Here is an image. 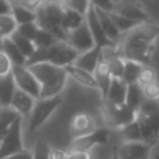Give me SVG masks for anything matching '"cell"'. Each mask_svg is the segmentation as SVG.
Segmentation results:
<instances>
[{
    "label": "cell",
    "mask_w": 159,
    "mask_h": 159,
    "mask_svg": "<svg viewBox=\"0 0 159 159\" xmlns=\"http://www.w3.org/2000/svg\"><path fill=\"white\" fill-rule=\"evenodd\" d=\"M158 37V24L153 21L139 24L135 29L124 35L118 52L124 60H130L139 62L144 66H149Z\"/></svg>",
    "instance_id": "6da1fadb"
},
{
    "label": "cell",
    "mask_w": 159,
    "mask_h": 159,
    "mask_svg": "<svg viewBox=\"0 0 159 159\" xmlns=\"http://www.w3.org/2000/svg\"><path fill=\"white\" fill-rule=\"evenodd\" d=\"M29 68L32 71L41 84L40 98L60 96L68 77L65 67H58L50 62H37L30 65Z\"/></svg>",
    "instance_id": "7a4b0ae2"
},
{
    "label": "cell",
    "mask_w": 159,
    "mask_h": 159,
    "mask_svg": "<svg viewBox=\"0 0 159 159\" xmlns=\"http://www.w3.org/2000/svg\"><path fill=\"white\" fill-rule=\"evenodd\" d=\"M62 1L42 0L36 10V22L41 29L50 31L57 40L67 41V32L62 29V19L65 14Z\"/></svg>",
    "instance_id": "3957f363"
},
{
    "label": "cell",
    "mask_w": 159,
    "mask_h": 159,
    "mask_svg": "<svg viewBox=\"0 0 159 159\" xmlns=\"http://www.w3.org/2000/svg\"><path fill=\"white\" fill-rule=\"evenodd\" d=\"M78 56L80 53L67 41H57L47 48H37L26 66L37 62H50L58 67H66L75 63Z\"/></svg>",
    "instance_id": "277c9868"
},
{
    "label": "cell",
    "mask_w": 159,
    "mask_h": 159,
    "mask_svg": "<svg viewBox=\"0 0 159 159\" xmlns=\"http://www.w3.org/2000/svg\"><path fill=\"white\" fill-rule=\"evenodd\" d=\"M137 113L143 140L153 147L159 139V106L155 101L145 99Z\"/></svg>",
    "instance_id": "5b68a950"
},
{
    "label": "cell",
    "mask_w": 159,
    "mask_h": 159,
    "mask_svg": "<svg viewBox=\"0 0 159 159\" xmlns=\"http://www.w3.org/2000/svg\"><path fill=\"white\" fill-rule=\"evenodd\" d=\"M102 113H103V118L107 122V124L114 128H119V129L134 122L138 116V113L130 109L127 104H114V103L108 102L107 99H103Z\"/></svg>",
    "instance_id": "8992f818"
},
{
    "label": "cell",
    "mask_w": 159,
    "mask_h": 159,
    "mask_svg": "<svg viewBox=\"0 0 159 159\" xmlns=\"http://www.w3.org/2000/svg\"><path fill=\"white\" fill-rule=\"evenodd\" d=\"M62 98L61 96L48 97V98H39L36 99L35 107L29 118V128L30 130L39 129L58 108L61 104Z\"/></svg>",
    "instance_id": "52a82bcc"
},
{
    "label": "cell",
    "mask_w": 159,
    "mask_h": 159,
    "mask_svg": "<svg viewBox=\"0 0 159 159\" xmlns=\"http://www.w3.org/2000/svg\"><path fill=\"white\" fill-rule=\"evenodd\" d=\"M21 116H19L12 124L10 125L9 130L4 135L0 142V159H4L9 155L19 153L24 150L22 143V127H21Z\"/></svg>",
    "instance_id": "ba28073f"
},
{
    "label": "cell",
    "mask_w": 159,
    "mask_h": 159,
    "mask_svg": "<svg viewBox=\"0 0 159 159\" xmlns=\"http://www.w3.org/2000/svg\"><path fill=\"white\" fill-rule=\"evenodd\" d=\"M11 73L17 89L26 92L36 99L41 97V84L29 66H14Z\"/></svg>",
    "instance_id": "9c48e42d"
},
{
    "label": "cell",
    "mask_w": 159,
    "mask_h": 159,
    "mask_svg": "<svg viewBox=\"0 0 159 159\" xmlns=\"http://www.w3.org/2000/svg\"><path fill=\"white\" fill-rule=\"evenodd\" d=\"M109 138V130L107 128H96L92 133L73 138L70 145V150H86L91 152V149L96 145L107 144Z\"/></svg>",
    "instance_id": "30bf717a"
},
{
    "label": "cell",
    "mask_w": 159,
    "mask_h": 159,
    "mask_svg": "<svg viewBox=\"0 0 159 159\" xmlns=\"http://www.w3.org/2000/svg\"><path fill=\"white\" fill-rule=\"evenodd\" d=\"M67 42L78 53H83V52H86V51H88L96 46L94 39H93L86 21L81 26H78L77 29L67 32Z\"/></svg>",
    "instance_id": "8fae6325"
},
{
    "label": "cell",
    "mask_w": 159,
    "mask_h": 159,
    "mask_svg": "<svg viewBox=\"0 0 159 159\" xmlns=\"http://www.w3.org/2000/svg\"><path fill=\"white\" fill-rule=\"evenodd\" d=\"M86 22H87V25L89 27V31H91V34H92L97 46H101L102 48L114 47L116 43L112 42L107 37V35H106V32H104V30H103V27H102V25L99 22L96 7L93 5L89 6V9H88V11L86 14Z\"/></svg>",
    "instance_id": "7c38bea8"
},
{
    "label": "cell",
    "mask_w": 159,
    "mask_h": 159,
    "mask_svg": "<svg viewBox=\"0 0 159 159\" xmlns=\"http://www.w3.org/2000/svg\"><path fill=\"white\" fill-rule=\"evenodd\" d=\"M152 145L145 142H123L118 148L119 159H148Z\"/></svg>",
    "instance_id": "4fadbf2b"
},
{
    "label": "cell",
    "mask_w": 159,
    "mask_h": 159,
    "mask_svg": "<svg viewBox=\"0 0 159 159\" xmlns=\"http://www.w3.org/2000/svg\"><path fill=\"white\" fill-rule=\"evenodd\" d=\"M113 11L119 14V15H122V16H124V17H128L130 20L140 22V24L150 21L149 15L147 14V11L140 5H138L137 2H133V1L123 0V1L116 2Z\"/></svg>",
    "instance_id": "5bb4252c"
},
{
    "label": "cell",
    "mask_w": 159,
    "mask_h": 159,
    "mask_svg": "<svg viewBox=\"0 0 159 159\" xmlns=\"http://www.w3.org/2000/svg\"><path fill=\"white\" fill-rule=\"evenodd\" d=\"M70 129L71 133L73 134V138L89 134L96 129L94 120L88 113L84 112L75 113L70 122Z\"/></svg>",
    "instance_id": "9a60e30c"
},
{
    "label": "cell",
    "mask_w": 159,
    "mask_h": 159,
    "mask_svg": "<svg viewBox=\"0 0 159 159\" xmlns=\"http://www.w3.org/2000/svg\"><path fill=\"white\" fill-rule=\"evenodd\" d=\"M102 55H103V48L101 46H94L92 47L91 50L83 52V53H80V56L77 57L75 65H77L78 67L93 73L102 58Z\"/></svg>",
    "instance_id": "2e32d148"
},
{
    "label": "cell",
    "mask_w": 159,
    "mask_h": 159,
    "mask_svg": "<svg viewBox=\"0 0 159 159\" xmlns=\"http://www.w3.org/2000/svg\"><path fill=\"white\" fill-rule=\"evenodd\" d=\"M93 75H94V78H96V82H97V86H98V89H99L102 97L106 98L107 92L109 89V86L112 83L113 76L111 73L109 66H108L107 61L104 60L103 55H102V58H101V61H99L96 71L93 72Z\"/></svg>",
    "instance_id": "e0dca14e"
},
{
    "label": "cell",
    "mask_w": 159,
    "mask_h": 159,
    "mask_svg": "<svg viewBox=\"0 0 159 159\" xmlns=\"http://www.w3.org/2000/svg\"><path fill=\"white\" fill-rule=\"evenodd\" d=\"M35 103H36V98H34L32 96L27 94L26 92H24L21 89H17L12 98L11 108L15 109L21 117L30 116L35 107Z\"/></svg>",
    "instance_id": "ac0fdd59"
},
{
    "label": "cell",
    "mask_w": 159,
    "mask_h": 159,
    "mask_svg": "<svg viewBox=\"0 0 159 159\" xmlns=\"http://www.w3.org/2000/svg\"><path fill=\"white\" fill-rule=\"evenodd\" d=\"M17 91L12 73L0 78V108L11 107L12 98Z\"/></svg>",
    "instance_id": "d6986e66"
},
{
    "label": "cell",
    "mask_w": 159,
    "mask_h": 159,
    "mask_svg": "<svg viewBox=\"0 0 159 159\" xmlns=\"http://www.w3.org/2000/svg\"><path fill=\"white\" fill-rule=\"evenodd\" d=\"M127 91H128V84L122 78L113 77L109 89L107 92V96L103 99H107L108 102L114 103V104H125Z\"/></svg>",
    "instance_id": "ffe728a7"
},
{
    "label": "cell",
    "mask_w": 159,
    "mask_h": 159,
    "mask_svg": "<svg viewBox=\"0 0 159 159\" xmlns=\"http://www.w3.org/2000/svg\"><path fill=\"white\" fill-rule=\"evenodd\" d=\"M65 68H66V72H67L68 77L73 78L80 84H83V86L89 87V88H97L98 89V86H97V82H96V78H94L93 73H91V72L78 67L75 63L68 65Z\"/></svg>",
    "instance_id": "44dd1931"
},
{
    "label": "cell",
    "mask_w": 159,
    "mask_h": 159,
    "mask_svg": "<svg viewBox=\"0 0 159 159\" xmlns=\"http://www.w3.org/2000/svg\"><path fill=\"white\" fill-rule=\"evenodd\" d=\"M1 50L7 55L14 66H26L27 58L16 46V43L11 40V37H5L1 41Z\"/></svg>",
    "instance_id": "7402d4cb"
},
{
    "label": "cell",
    "mask_w": 159,
    "mask_h": 159,
    "mask_svg": "<svg viewBox=\"0 0 159 159\" xmlns=\"http://www.w3.org/2000/svg\"><path fill=\"white\" fill-rule=\"evenodd\" d=\"M96 11H97L99 22H101V25H102V27H103V30H104L107 37H108L112 42L116 43V42L120 39L122 34H120V31L116 27V25H114L112 17H111V15H109V12H108V11H104V10H101V9H97V7H96Z\"/></svg>",
    "instance_id": "603a6c76"
},
{
    "label": "cell",
    "mask_w": 159,
    "mask_h": 159,
    "mask_svg": "<svg viewBox=\"0 0 159 159\" xmlns=\"http://www.w3.org/2000/svg\"><path fill=\"white\" fill-rule=\"evenodd\" d=\"M144 101H145V97H144L143 87L139 83H130V84H128L125 104L130 109L138 112Z\"/></svg>",
    "instance_id": "cb8c5ba5"
},
{
    "label": "cell",
    "mask_w": 159,
    "mask_h": 159,
    "mask_svg": "<svg viewBox=\"0 0 159 159\" xmlns=\"http://www.w3.org/2000/svg\"><path fill=\"white\" fill-rule=\"evenodd\" d=\"M86 21V15L80 14L78 11L71 10V9H65L63 19H62V29L66 32H70L78 26H81Z\"/></svg>",
    "instance_id": "d4e9b609"
},
{
    "label": "cell",
    "mask_w": 159,
    "mask_h": 159,
    "mask_svg": "<svg viewBox=\"0 0 159 159\" xmlns=\"http://www.w3.org/2000/svg\"><path fill=\"white\" fill-rule=\"evenodd\" d=\"M11 15L19 26L29 22H36V11L21 5H11Z\"/></svg>",
    "instance_id": "484cf974"
},
{
    "label": "cell",
    "mask_w": 159,
    "mask_h": 159,
    "mask_svg": "<svg viewBox=\"0 0 159 159\" xmlns=\"http://www.w3.org/2000/svg\"><path fill=\"white\" fill-rule=\"evenodd\" d=\"M10 37H11V40L16 43V46L20 48V51L25 55V57L27 58V61L35 55L37 47H36V45L34 43V41H31V40H29V39L24 37L17 30H16Z\"/></svg>",
    "instance_id": "4316f807"
},
{
    "label": "cell",
    "mask_w": 159,
    "mask_h": 159,
    "mask_svg": "<svg viewBox=\"0 0 159 159\" xmlns=\"http://www.w3.org/2000/svg\"><path fill=\"white\" fill-rule=\"evenodd\" d=\"M144 65L139 63V62H135V61H130V60H125V65H124V71H123V76H122V80L127 83V84H130V83H137L138 82V78H139V75L143 70Z\"/></svg>",
    "instance_id": "83f0119b"
},
{
    "label": "cell",
    "mask_w": 159,
    "mask_h": 159,
    "mask_svg": "<svg viewBox=\"0 0 159 159\" xmlns=\"http://www.w3.org/2000/svg\"><path fill=\"white\" fill-rule=\"evenodd\" d=\"M19 116L20 114L15 109H12L11 107L0 108V142L4 138V135L6 134V132L9 130L10 125L12 124V122Z\"/></svg>",
    "instance_id": "f1b7e54d"
},
{
    "label": "cell",
    "mask_w": 159,
    "mask_h": 159,
    "mask_svg": "<svg viewBox=\"0 0 159 159\" xmlns=\"http://www.w3.org/2000/svg\"><path fill=\"white\" fill-rule=\"evenodd\" d=\"M17 27L19 25L11 14L0 15V48H1V41L5 37H10L17 30Z\"/></svg>",
    "instance_id": "f546056e"
},
{
    "label": "cell",
    "mask_w": 159,
    "mask_h": 159,
    "mask_svg": "<svg viewBox=\"0 0 159 159\" xmlns=\"http://www.w3.org/2000/svg\"><path fill=\"white\" fill-rule=\"evenodd\" d=\"M109 15H111V17H112L116 27L120 31V34H128L129 31H132L133 29H135L140 24V22H137V21L130 20L128 17H124V16H122V15L114 12V11H111Z\"/></svg>",
    "instance_id": "4dcf8cb0"
},
{
    "label": "cell",
    "mask_w": 159,
    "mask_h": 159,
    "mask_svg": "<svg viewBox=\"0 0 159 159\" xmlns=\"http://www.w3.org/2000/svg\"><path fill=\"white\" fill-rule=\"evenodd\" d=\"M120 130H122L124 142H144L142 137V130H140V127L137 119L129 123L128 125L123 127Z\"/></svg>",
    "instance_id": "1f68e13d"
},
{
    "label": "cell",
    "mask_w": 159,
    "mask_h": 159,
    "mask_svg": "<svg viewBox=\"0 0 159 159\" xmlns=\"http://www.w3.org/2000/svg\"><path fill=\"white\" fill-rule=\"evenodd\" d=\"M57 41H60V40H57L50 31L40 27V30L34 40V43L36 45L37 48H47V47L52 46L53 43H56Z\"/></svg>",
    "instance_id": "d6a6232c"
},
{
    "label": "cell",
    "mask_w": 159,
    "mask_h": 159,
    "mask_svg": "<svg viewBox=\"0 0 159 159\" xmlns=\"http://www.w3.org/2000/svg\"><path fill=\"white\" fill-rule=\"evenodd\" d=\"M52 149L46 140H37L32 149V159H51Z\"/></svg>",
    "instance_id": "836d02e7"
},
{
    "label": "cell",
    "mask_w": 159,
    "mask_h": 159,
    "mask_svg": "<svg viewBox=\"0 0 159 159\" xmlns=\"http://www.w3.org/2000/svg\"><path fill=\"white\" fill-rule=\"evenodd\" d=\"M63 5L67 9L78 11L82 15H86L91 4V0H63Z\"/></svg>",
    "instance_id": "e575fe53"
},
{
    "label": "cell",
    "mask_w": 159,
    "mask_h": 159,
    "mask_svg": "<svg viewBox=\"0 0 159 159\" xmlns=\"http://www.w3.org/2000/svg\"><path fill=\"white\" fill-rule=\"evenodd\" d=\"M40 30V26L37 25V22H29V24H24V25H20L17 27V31L26 39L34 41L37 32Z\"/></svg>",
    "instance_id": "d590c367"
},
{
    "label": "cell",
    "mask_w": 159,
    "mask_h": 159,
    "mask_svg": "<svg viewBox=\"0 0 159 159\" xmlns=\"http://www.w3.org/2000/svg\"><path fill=\"white\" fill-rule=\"evenodd\" d=\"M155 80H157L155 78V72L149 66H144L143 70H142V72H140V75H139V78H138V82L137 83H139L142 87H144V86L154 82Z\"/></svg>",
    "instance_id": "8d00e7d4"
},
{
    "label": "cell",
    "mask_w": 159,
    "mask_h": 159,
    "mask_svg": "<svg viewBox=\"0 0 159 159\" xmlns=\"http://www.w3.org/2000/svg\"><path fill=\"white\" fill-rule=\"evenodd\" d=\"M12 67H14L12 62L10 61L7 55L0 48V78L10 75L12 71Z\"/></svg>",
    "instance_id": "74e56055"
},
{
    "label": "cell",
    "mask_w": 159,
    "mask_h": 159,
    "mask_svg": "<svg viewBox=\"0 0 159 159\" xmlns=\"http://www.w3.org/2000/svg\"><path fill=\"white\" fill-rule=\"evenodd\" d=\"M143 92H144L145 99L157 101V98L159 97V82L155 80L154 82H152V83L144 86V87H143Z\"/></svg>",
    "instance_id": "f35d334b"
},
{
    "label": "cell",
    "mask_w": 159,
    "mask_h": 159,
    "mask_svg": "<svg viewBox=\"0 0 159 159\" xmlns=\"http://www.w3.org/2000/svg\"><path fill=\"white\" fill-rule=\"evenodd\" d=\"M91 4L97 9L111 12V11L114 10V4L116 2L113 0H91Z\"/></svg>",
    "instance_id": "ab89813d"
},
{
    "label": "cell",
    "mask_w": 159,
    "mask_h": 159,
    "mask_svg": "<svg viewBox=\"0 0 159 159\" xmlns=\"http://www.w3.org/2000/svg\"><path fill=\"white\" fill-rule=\"evenodd\" d=\"M11 5H21L25 7H29L31 10H37V7L40 6V4L42 2V0H9Z\"/></svg>",
    "instance_id": "60d3db41"
},
{
    "label": "cell",
    "mask_w": 159,
    "mask_h": 159,
    "mask_svg": "<svg viewBox=\"0 0 159 159\" xmlns=\"http://www.w3.org/2000/svg\"><path fill=\"white\" fill-rule=\"evenodd\" d=\"M68 159H92V155L86 150H68Z\"/></svg>",
    "instance_id": "b9f144b4"
},
{
    "label": "cell",
    "mask_w": 159,
    "mask_h": 159,
    "mask_svg": "<svg viewBox=\"0 0 159 159\" xmlns=\"http://www.w3.org/2000/svg\"><path fill=\"white\" fill-rule=\"evenodd\" d=\"M4 159H32V152L24 149V150L19 152V153H15L12 155H9V157H6Z\"/></svg>",
    "instance_id": "7bdbcfd3"
},
{
    "label": "cell",
    "mask_w": 159,
    "mask_h": 159,
    "mask_svg": "<svg viewBox=\"0 0 159 159\" xmlns=\"http://www.w3.org/2000/svg\"><path fill=\"white\" fill-rule=\"evenodd\" d=\"M51 159H68V150H63V149H52Z\"/></svg>",
    "instance_id": "ee69618b"
},
{
    "label": "cell",
    "mask_w": 159,
    "mask_h": 159,
    "mask_svg": "<svg viewBox=\"0 0 159 159\" xmlns=\"http://www.w3.org/2000/svg\"><path fill=\"white\" fill-rule=\"evenodd\" d=\"M11 14V4L9 0H0V15Z\"/></svg>",
    "instance_id": "f6af8a7d"
},
{
    "label": "cell",
    "mask_w": 159,
    "mask_h": 159,
    "mask_svg": "<svg viewBox=\"0 0 159 159\" xmlns=\"http://www.w3.org/2000/svg\"><path fill=\"white\" fill-rule=\"evenodd\" d=\"M111 159H119V158H118V155H117V153H114V154L112 155V158H111Z\"/></svg>",
    "instance_id": "bcb514c9"
},
{
    "label": "cell",
    "mask_w": 159,
    "mask_h": 159,
    "mask_svg": "<svg viewBox=\"0 0 159 159\" xmlns=\"http://www.w3.org/2000/svg\"><path fill=\"white\" fill-rule=\"evenodd\" d=\"M155 102H157V104H158V106H159V97H158V98H157V101H155Z\"/></svg>",
    "instance_id": "7dc6e473"
},
{
    "label": "cell",
    "mask_w": 159,
    "mask_h": 159,
    "mask_svg": "<svg viewBox=\"0 0 159 159\" xmlns=\"http://www.w3.org/2000/svg\"><path fill=\"white\" fill-rule=\"evenodd\" d=\"M55 1H62L63 2V0H55Z\"/></svg>",
    "instance_id": "c3c4849f"
}]
</instances>
